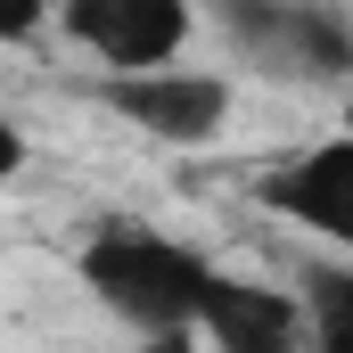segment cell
Masks as SVG:
<instances>
[{"mask_svg": "<svg viewBox=\"0 0 353 353\" xmlns=\"http://www.w3.org/2000/svg\"><path fill=\"white\" fill-rule=\"evenodd\" d=\"M304 353H353V279H345V271H321V279H312Z\"/></svg>", "mask_w": 353, "mask_h": 353, "instance_id": "cell-7", "label": "cell"}, {"mask_svg": "<svg viewBox=\"0 0 353 353\" xmlns=\"http://www.w3.org/2000/svg\"><path fill=\"white\" fill-rule=\"evenodd\" d=\"M189 329L214 353H304V304L288 288L239 279V271H205Z\"/></svg>", "mask_w": 353, "mask_h": 353, "instance_id": "cell-5", "label": "cell"}, {"mask_svg": "<svg viewBox=\"0 0 353 353\" xmlns=\"http://www.w3.org/2000/svg\"><path fill=\"white\" fill-rule=\"evenodd\" d=\"M255 197L271 214H288V222H304V230H321V239L345 247L353 239V140H321V148L271 165L255 181Z\"/></svg>", "mask_w": 353, "mask_h": 353, "instance_id": "cell-6", "label": "cell"}, {"mask_svg": "<svg viewBox=\"0 0 353 353\" xmlns=\"http://www.w3.org/2000/svg\"><path fill=\"white\" fill-rule=\"evenodd\" d=\"M222 33L263 66V74H312V83H337L353 66V41L337 25V8L321 0H214Z\"/></svg>", "mask_w": 353, "mask_h": 353, "instance_id": "cell-2", "label": "cell"}, {"mask_svg": "<svg viewBox=\"0 0 353 353\" xmlns=\"http://www.w3.org/2000/svg\"><path fill=\"white\" fill-rule=\"evenodd\" d=\"M66 33L107 74H165L189 50L197 17L189 0H66Z\"/></svg>", "mask_w": 353, "mask_h": 353, "instance_id": "cell-3", "label": "cell"}, {"mask_svg": "<svg viewBox=\"0 0 353 353\" xmlns=\"http://www.w3.org/2000/svg\"><path fill=\"white\" fill-rule=\"evenodd\" d=\"M148 353H197V329H140Z\"/></svg>", "mask_w": 353, "mask_h": 353, "instance_id": "cell-10", "label": "cell"}, {"mask_svg": "<svg viewBox=\"0 0 353 353\" xmlns=\"http://www.w3.org/2000/svg\"><path fill=\"white\" fill-rule=\"evenodd\" d=\"M205 271L214 263L197 247H181L165 230H140V222H107L83 247V288L132 329H189Z\"/></svg>", "mask_w": 353, "mask_h": 353, "instance_id": "cell-1", "label": "cell"}, {"mask_svg": "<svg viewBox=\"0 0 353 353\" xmlns=\"http://www.w3.org/2000/svg\"><path fill=\"white\" fill-rule=\"evenodd\" d=\"M50 25V0H0V41H33Z\"/></svg>", "mask_w": 353, "mask_h": 353, "instance_id": "cell-8", "label": "cell"}, {"mask_svg": "<svg viewBox=\"0 0 353 353\" xmlns=\"http://www.w3.org/2000/svg\"><path fill=\"white\" fill-rule=\"evenodd\" d=\"M17 173H25V132L0 115V181H17Z\"/></svg>", "mask_w": 353, "mask_h": 353, "instance_id": "cell-9", "label": "cell"}, {"mask_svg": "<svg viewBox=\"0 0 353 353\" xmlns=\"http://www.w3.org/2000/svg\"><path fill=\"white\" fill-rule=\"evenodd\" d=\"M99 107L123 115V123H140L148 140L197 148V140H214L230 123V83L222 74H181V66H165V74H107Z\"/></svg>", "mask_w": 353, "mask_h": 353, "instance_id": "cell-4", "label": "cell"}]
</instances>
